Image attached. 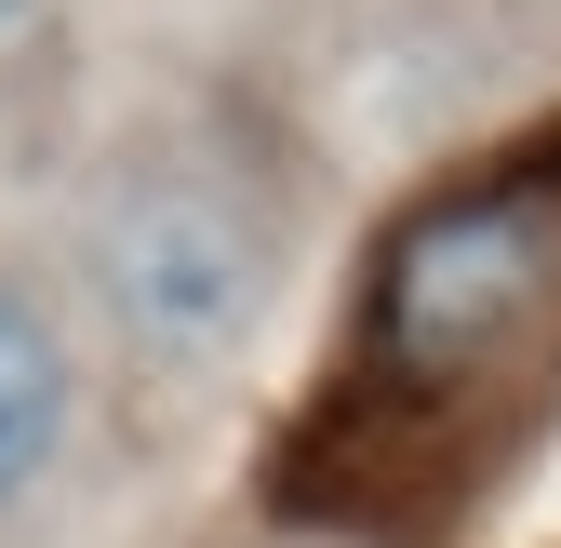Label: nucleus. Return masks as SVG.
<instances>
[{
	"label": "nucleus",
	"instance_id": "nucleus-1",
	"mask_svg": "<svg viewBox=\"0 0 561 548\" xmlns=\"http://www.w3.org/2000/svg\"><path fill=\"white\" fill-rule=\"evenodd\" d=\"M81 282H94V308H107V334L134 362L215 375L267 321V215L228 174H201V161H148V174H121L94 201Z\"/></svg>",
	"mask_w": 561,
	"mask_h": 548
},
{
	"label": "nucleus",
	"instance_id": "nucleus-2",
	"mask_svg": "<svg viewBox=\"0 0 561 548\" xmlns=\"http://www.w3.org/2000/svg\"><path fill=\"white\" fill-rule=\"evenodd\" d=\"M535 267H548V241L522 201H455L388 254V334L401 349H468L535 295Z\"/></svg>",
	"mask_w": 561,
	"mask_h": 548
},
{
	"label": "nucleus",
	"instance_id": "nucleus-3",
	"mask_svg": "<svg viewBox=\"0 0 561 548\" xmlns=\"http://www.w3.org/2000/svg\"><path fill=\"white\" fill-rule=\"evenodd\" d=\"M67 415H81V362H67V334L27 282H0V522L54 482Z\"/></svg>",
	"mask_w": 561,
	"mask_h": 548
},
{
	"label": "nucleus",
	"instance_id": "nucleus-4",
	"mask_svg": "<svg viewBox=\"0 0 561 548\" xmlns=\"http://www.w3.org/2000/svg\"><path fill=\"white\" fill-rule=\"evenodd\" d=\"M0 27H27V0H0Z\"/></svg>",
	"mask_w": 561,
	"mask_h": 548
}]
</instances>
